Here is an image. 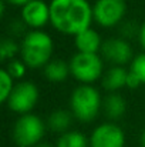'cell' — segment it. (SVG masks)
Segmentation results:
<instances>
[{"instance_id": "6da1fadb", "label": "cell", "mask_w": 145, "mask_h": 147, "mask_svg": "<svg viewBox=\"0 0 145 147\" xmlns=\"http://www.w3.org/2000/svg\"><path fill=\"white\" fill-rule=\"evenodd\" d=\"M93 7L88 0H51L50 24L63 34L77 36L91 27Z\"/></svg>"}, {"instance_id": "7a4b0ae2", "label": "cell", "mask_w": 145, "mask_h": 147, "mask_svg": "<svg viewBox=\"0 0 145 147\" xmlns=\"http://www.w3.org/2000/svg\"><path fill=\"white\" fill-rule=\"evenodd\" d=\"M54 50L53 39L43 30L29 32L20 43V59L30 69H44Z\"/></svg>"}, {"instance_id": "3957f363", "label": "cell", "mask_w": 145, "mask_h": 147, "mask_svg": "<svg viewBox=\"0 0 145 147\" xmlns=\"http://www.w3.org/2000/svg\"><path fill=\"white\" fill-rule=\"evenodd\" d=\"M70 109L77 120L83 123L93 121L102 109V98L100 92L93 84L77 86L70 97Z\"/></svg>"}, {"instance_id": "277c9868", "label": "cell", "mask_w": 145, "mask_h": 147, "mask_svg": "<svg viewBox=\"0 0 145 147\" xmlns=\"http://www.w3.org/2000/svg\"><path fill=\"white\" fill-rule=\"evenodd\" d=\"M46 134V123L36 114L20 116L13 126V140L19 147H34Z\"/></svg>"}, {"instance_id": "5b68a950", "label": "cell", "mask_w": 145, "mask_h": 147, "mask_svg": "<svg viewBox=\"0 0 145 147\" xmlns=\"http://www.w3.org/2000/svg\"><path fill=\"white\" fill-rule=\"evenodd\" d=\"M104 63L98 53H76L70 60L71 76L80 84H93L104 74Z\"/></svg>"}, {"instance_id": "8992f818", "label": "cell", "mask_w": 145, "mask_h": 147, "mask_svg": "<svg viewBox=\"0 0 145 147\" xmlns=\"http://www.w3.org/2000/svg\"><path fill=\"white\" fill-rule=\"evenodd\" d=\"M37 101H39L37 86L33 82H19L14 86L6 104L11 111L23 116V114L31 113Z\"/></svg>"}, {"instance_id": "52a82bcc", "label": "cell", "mask_w": 145, "mask_h": 147, "mask_svg": "<svg viewBox=\"0 0 145 147\" xmlns=\"http://www.w3.org/2000/svg\"><path fill=\"white\" fill-rule=\"evenodd\" d=\"M127 13L125 0H96L93 6L94 22L104 29L117 26Z\"/></svg>"}, {"instance_id": "ba28073f", "label": "cell", "mask_w": 145, "mask_h": 147, "mask_svg": "<svg viewBox=\"0 0 145 147\" xmlns=\"http://www.w3.org/2000/svg\"><path fill=\"white\" fill-rule=\"evenodd\" d=\"M91 147H124L125 133L115 123H102L97 126L90 137Z\"/></svg>"}, {"instance_id": "9c48e42d", "label": "cell", "mask_w": 145, "mask_h": 147, "mask_svg": "<svg viewBox=\"0 0 145 147\" xmlns=\"http://www.w3.org/2000/svg\"><path fill=\"white\" fill-rule=\"evenodd\" d=\"M101 53L102 57L108 60L112 66H124L127 63H131L135 57L131 45L121 37L105 40L102 43Z\"/></svg>"}, {"instance_id": "30bf717a", "label": "cell", "mask_w": 145, "mask_h": 147, "mask_svg": "<svg viewBox=\"0 0 145 147\" xmlns=\"http://www.w3.org/2000/svg\"><path fill=\"white\" fill-rule=\"evenodd\" d=\"M21 22L31 30H41L50 23V4L43 0H31L21 7Z\"/></svg>"}, {"instance_id": "8fae6325", "label": "cell", "mask_w": 145, "mask_h": 147, "mask_svg": "<svg viewBox=\"0 0 145 147\" xmlns=\"http://www.w3.org/2000/svg\"><path fill=\"white\" fill-rule=\"evenodd\" d=\"M102 43L100 33L93 27H88L74 36V46L78 53H98L101 51Z\"/></svg>"}, {"instance_id": "7c38bea8", "label": "cell", "mask_w": 145, "mask_h": 147, "mask_svg": "<svg viewBox=\"0 0 145 147\" xmlns=\"http://www.w3.org/2000/svg\"><path fill=\"white\" fill-rule=\"evenodd\" d=\"M127 76L128 70H125L124 66H111L102 76V87L110 93H115L117 90L125 87Z\"/></svg>"}, {"instance_id": "4fadbf2b", "label": "cell", "mask_w": 145, "mask_h": 147, "mask_svg": "<svg viewBox=\"0 0 145 147\" xmlns=\"http://www.w3.org/2000/svg\"><path fill=\"white\" fill-rule=\"evenodd\" d=\"M43 73L51 83H63L67 80L68 74H71L70 63H65L61 59H51L43 69Z\"/></svg>"}, {"instance_id": "5bb4252c", "label": "cell", "mask_w": 145, "mask_h": 147, "mask_svg": "<svg viewBox=\"0 0 145 147\" xmlns=\"http://www.w3.org/2000/svg\"><path fill=\"white\" fill-rule=\"evenodd\" d=\"M102 109L110 120H118L127 110V101L118 93H110L102 101Z\"/></svg>"}, {"instance_id": "9a60e30c", "label": "cell", "mask_w": 145, "mask_h": 147, "mask_svg": "<svg viewBox=\"0 0 145 147\" xmlns=\"http://www.w3.org/2000/svg\"><path fill=\"white\" fill-rule=\"evenodd\" d=\"M73 113L71 111H67V110H63V109H58V110H54L50 116H48L47 120V126L48 129L54 133H67L70 126H71V121H73Z\"/></svg>"}, {"instance_id": "2e32d148", "label": "cell", "mask_w": 145, "mask_h": 147, "mask_svg": "<svg viewBox=\"0 0 145 147\" xmlns=\"http://www.w3.org/2000/svg\"><path fill=\"white\" fill-rule=\"evenodd\" d=\"M90 142L87 140V137L76 130H68L67 133L60 134L55 147H88Z\"/></svg>"}, {"instance_id": "e0dca14e", "label": "cell", "mask_w": 145, "mask_h": 147, "mask_svg": "<svg viewBox=\"0 0 145 147\" xmlns=\"http://www.w3.org/2000/svg\"><path fill=\"white\" fill-rule=\"evenodd\" d=\"M14 79L10 76V73L6 69L0 70V101L7 103L13 89H14Z\"/></svg>"}, {"instance_id": "ac0fdd59", "label": "cell", "mask_w": 145, "mask_h": 147, "mask_svg": "<svg viewBox=\"0 0 145 147\" xmlns=\"http://www.w3.org/2000/svg\"><path fill=\"white\" fill-rule=\"evenodd\" d=\"M20 53V45H17L13 39H3L0 43V57L1 60H13L16 54Z\"/></svg>"}, {"instance_id": "d6986e66", "label": "cell", "mask_w": 145, "mask_h": 147, "mask_svg": "<svg viewBox=\"0 0 145 147\" xmlns=\"http://www.w3.org/2000/svg\"><path fill=\"white\" fill-rule=\"evenodd\" d=\"M6 70L10 73V76L14 79V80H20L24 77L26 74V70H27V66L26 63L21 60V59H13L7 63V67Z\"/></svg>"}, {"instance_id": "ffe728a7", "label": "cell", "mask_w": 145, "mask_h": 147, "mask_svg": "<svg viewBox=\"0 0 145 147\" xmlns=\"http://www.w3.org/2000/svg\"><path fill=\"white\" fill-rule=\"evenodd\" d=\"M130 70L138 76L142 86H145V51L134 57V60L131 61Z\"/></svg>"}, {"instance_id": "44dd1931", "label": "cell", "mask_w": 145, "mask_h": 147, "mask_svg": "<svg viewBox=\"0 0 145 147\" xmlns=\"http://www.w3.org/2000/svg\"><path fill=\"white\" fill-rule=\"evenodd\" d=\"M141 86H142V83H141V80L138 79V76H137L135 73H132L131 70H128L125 87H128V89H138V87H141Z\"/></svg>"}, {"instance_id": "7402d4cb", "label": "cell", "mask_w": 145, "mask_h": 147, "mask_svg": "<svg viewBox=\"0 0 145 147\" xmlns=\"http://www.w3.org/2000/svg\"><path fill=\"white\" fill-rule=\"evenodd\" d=\"M138 40H140L141 47H142L144 51H145V22L141 24V27H140V32H138Z\"/></svg>"}, {"instance_id": "603a6c76", "label": "cell", "mask_w": 145, "mask_h": 147, "mask_svg": "<svg viewBox=\"0 0 145 147\" xmlns=\"http://www.w3.org/2000/svg\"><path fill=\"white\" fill-rule=\"evenodd\" d=\"M4 1H7V3H10V4H13V6L23 7V6H26L27 3H30L31 0H4Z\"/></svg>"}, {"instance_id": "cb8c5ba5", "label": "cell", "mask_w": 145, "mask_h": 147, "mask_svg": "<svg viewBox=\"0 0 145 147\" xmlns=\"http://www.w3.org/2000/svg\"><path fill=\"white\" fill-rule=\"evenodd\" d=\"M141 146L145 147V130L142 131V134H141Z\"/></svg>"}, {"instance_id": "d4e9b609", "label": "cell", "mask_w": 145, "mask_h": 147, "mask_svg": "<svg viewBox=\"0 0 145 147\" xmlns=\"http://www.w3.org/2000/svg\"><path fill=\"white\" fill-rule=\"evenodd\" d=\"M34 147H53V146H50L47 143H40V144H37V146H34Z\"/></svg>"}]
</instances>
